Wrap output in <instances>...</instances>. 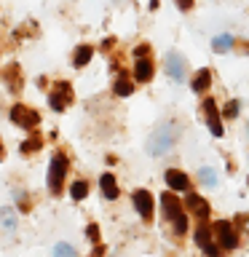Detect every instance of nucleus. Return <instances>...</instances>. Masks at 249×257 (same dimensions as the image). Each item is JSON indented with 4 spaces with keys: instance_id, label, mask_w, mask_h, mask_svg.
<instances>
[{
    "instance_id": "obj_1",
    "label": "nucleus",
    "mask_w": 249,
    "mask_h": 257,
    "mask_svg": "<svg viewBox=\"0 0 249 257\" xmlns=\"http://www.w3.org/2000/svg\"><path fill=\"white\" fill-rule=\"evenodd\" d=\"M177 140H180V128H177L174 123H164V126H158L156 132L150 134V140H148V153L150 156H166L169 150L177 145Z\"/></svg>"
},
{
    "instance_id": "obj_2",
    "label": "nucleus",
    "mask_w": 249,
    "mask_h": 257,
    "mask_svg": "<svg viewBox=\"0 0 249 257\" xmlns=\"http://www.w3.org/2000/svg\"><path fill=\"white\" fill-rule=\"evenodd\" d=\"M161 206H164V217H166V220L174 222L177 233L188 230V217H185V209H182L180 201H177L174 193H164V196H161Z\"/></svg>"
},
{
    "instance_id": "obj_3",
    "label": "nucleus",
    "mask_w": 249,
    "mask_h": 257,
    "mask_svg": "<svg viewBox=\"0 0 249 257\" xmlns=\"http://www.w3.org/2000/svg\"><path fill=\"white\" fill-rule=\"evenodd\" d=\"M67 156L64 153H56V156L51 158V166H48V190L56 193L59 196L62 193V185H64V177H67Z\"/></svg>"
},
{
    "instance_id": "obj_4",
    "label": "nucleus",
    "mask_w": 249,
    "mask_h": 257,
    "mask_svg": "<svg viewBox=\"0 0 249 257\" xmlns=\"http://www.w3.org/2000/svg\"><path fill=\"white\" fill-rule=\"evenodd\" d=\"M11 120L19 128H27V132H32L38 123H40V115L32 107H27V104H14L11 107Z\"/></svg>"
},
{
    "instance_id": "obj_5",
    "label": "nucleus",
    "mask_w": 249,
    "mask_h": 257,
    "mask_svg": "<svg viewBox=\"0 0 249 257\" xmlns=\"http://www.w3.org/2000/svg\"><path fill=\"white\" fill-rule=\"evenodd\" d=\"M212 233H214V228H209V222L201 220L196 225V244L206 252V257H220V249L212 244Z\"/></svg>"
},
{
    "instance_id": "obj_6",
    "label": "nucleus",
    "mask_w": 249,
    "mask_h": 257,
    "mask_svg": "<svg viewBox=\"0 0 249 257\" xmlns=\"http://www.w3.org/2000/svg\"><path fill=\"white\" fill-rule=\"evenodd\" d=\"M70 102H72V88H70V83H56V88L48 94V104H51L54 110L70 107Z\"/></svg>"
},
{
    "instance_id": "obj_7",
    "label": "nucleus",
    "mask_w": 249,
    "mask_h": 257,
    "mask_svg": "<svg viewBox=\"0 0 249 257\" xmlns=\"http://www.w3.org/2000/svg\"><path fill=\"white\" fill-rule=\"evenodd\" d=\"M214 233H217V241L225 246V249H236L238 246V236H236V230H233V225L230 222H214Z\"/></svg>"
},
{
    "instance_id": "obj_8",
    "label": "nucleus",
    "mask_w": 249,
    "mask_h": 257,
    "mask_svg": "<svg viewBox=\"0 0 249 257\" xmlns=\"http://www.w3.org/2000/svg\"><path fill=\"white\" fill-rule=\"evenodd\" d=\"M166 72H169L172 80H185V59H182V54H177V51L166 54Z\"/></svg>"
},
{
    "instance_id": "obj_9",
    "label": "nucleus",
    "mask_w": 249,
    "mask_h": 257,
    "mask_svg": "<svg viewBox=\"0 0 249 257\" xmlns=\"http://www.w3.org/2000/svg\"><path fill=\"white\" fill-rule=\"evenodd\" d=\"M204 115H206V123H209V132L214 137H222V123H220V110H217L214 99H206L204 102Z\"/></svg>"
},
{
    "instance_id": "obj_10",
    "label": "nucleus",
    "mask_w": 249,
    "mask_h": 257,
    "mask_svg": "<svg viewBox=\"0 0 249 257\" xmlns=\"http://www.w3.org/2000/svg\"><path fill=\"white\" fill-rule=\"evenodd\" d=\"M134 206L142 214V220H150L153 217V196L148 190H134Z\"/></svg>"
},
{
    "instance_id": "obj_11",
    "label": "nucleus",
    "mask_w": 249,
    "mask_h": 257,
    "mask_svg": "<svg viewBox=\"0 0 249 257\" xmlns=\"http://www.w3.org/2000/svg\"><path fill=\"white\" fill-rule=\"evenodd\" d=\"M166 185L172 190H188L190 188V180L182 172H177V169H169V172H166Z\"/></svg>"
},
{
    "instance_id": "obj_12",
    "label": "nucleus",
    "mask_w": 249,
    "mask_h": 257,
    "mask_svg": "<svg viewBox=\"0 0 249 257\" xmlns=\"http://www.w3.org/2000/svg\"><path fill=\"white\" fill-rule=\"evenodd\" d=\"M3 78H6V86L11 88V91H19V88H22V70H19V64H8Z\"/></svg>"
},
{
    "instance_id": "obj_13",
    "label": "nucleus",
    "mask_w": 249,
    "mask_h": 257,
    "mask_svg": "<svg viewBox=\"0 0 249 257\" xmlns=\"http://www.w3.org/2000/svg\"><path fill=\"white\" fill-rule=\"evenodd\" d=\"M134 78L140 80V83H148V80L153 78V62L148 59H140L134 64Z\"/></svg>"
},
{
    "instance_id": "obj_14",
    "label": "nucleus",
    "mask_w": 249,
    "mask_h": 257,
    "mask_svg": "<svg viewBox=\"0 0 249 257\" xmlns=\"http://www.w3.org/2000/svg\"><path fill=\"white\" fill-rule=\"evenodd\" d=\"M91 54H94L91 46H78L75 56H72V64H75V67H86V64L91 62Z\"/></svg>"
},
{
    "instance_id": "obj_15",
    "label": "nucleus",
    "mask_w": 249,
    "mask_h": 257,
    "mask_svg": "<svg viewBox=\"0 0 249 257\" xmlns=\"http://www.w3.org/2000/svg\"><path fill=\"white\" fill-rule=\"evenodd\" d=\"M99 188L104 193V198H118V185H115V180H112V174H102Z\"/></svg>"
},
{
    "instance_id": "obj_16",
    "label": "nucleus",
    "mask_w": 249,
    "mask_h": 257,
    "mask_svg": "<svg viewBox=\"0 0 249 257\" xmlns=\"http://www.w3.org/2000/svg\"><path fill=\"white\" fill-rule=\"evenodd\" d=\"M209 80H212V72H209L206 67L198 70V75L193 78V91H206V88H209Z\"/></svg>"
},
{
    "instance_id": "obj_17",
    "label": "nucleus",
    "mask_w": 249,
    "mask_h": 257,
    "mask_svg": "<svg viewBox=\"0 0 249 257\" xmlns=\"http://www.w3.org/2000/svg\"><path fill=\"white\" fill-rule=\"evenodd\" d=\"M230 46H233V38H230V35H217V38L212 40V48H214V51H220V54L230 51Z\"/></svg>"
},
{
    "instance_id": "obj_18",
    "label": "nucleus",
    "mask_w": 249,
    "mask_h": 257,
    "mask_svg": "<svg viewBox=\"0 0 249 257\" xmlns=\"http://www.w3.org/2000/svg\"><path fill=\"white\" fill-rule=\"evenodd\" d=\"M0 222L6 225V230H16V214H14V209H0Z\"/></svg>"
},
{
    "instance_id": "obj_19",
    "label": "nucleus",
    "mask_w": 249,
    "mask_h": 257,
    "mask_svg": "<svg viewBox=\"0 0 249 257\" xmlns=\"http://www.w3.org/2000/svg\"><path fill=\"white\" fill-rule=\"evenodd\" d=\"M40 145H43V140H40L38 134H32L30 140H24V142H22V153H24V156H30V153L40 150Z\"/></svg>"
},
{
    "instance_id": "obj_20",
    "label": "nucleus",
    "mask_w": 249,
    "mask_h": 257,
    "mask_svg": "<svg viewBox=\"0 0 249 257\" xmlns=\"http://www.w3.org/2000/svg\"><path fill=\"white\" fill-rule=\"evenodd\" d=\"M132 91H134L132 80H129L126 75H120V78H118V83H115V94H118V96H129Z\"/></svg>"
},
{
    "instance_id": "obj_21",
    "label": "nucleus",
    "mask_w": 249,
    "mask_h": 257,
    "mask_svg": "<svg viewBox=\"0 0 249 257\" xmlns=\"http://www.w3.org/2000/svg\"><path fill=\"white\" fill-rule=\"evenodd\" d=\"M70 193H72V198H75V201L86 198V193H88V182H86V180H78V182H72Z\"/></svg>"
},
{
    "instance_id": "obj_22",
    "label": "nucleus",
    "mask_w": 249,
    "mask_h": 257,
    "mask_svg": "<svg viewBox=\"0 0 249 257\" xmlns=\"http://www.w3.org/2000/svg\"><path fill=\"white\" fill-rule=\"evenodd\" d=\"M54 257H78V252H75V249H72L70 244H56Z\"/></svg>"
},
{
    "instance_id": "obj_23",
    "label": "nucleus",
    "mask_w": 249,
    "mask_h": 257,
    "mask_svg": "<svg viewBox=\"0 0 249 257\" xmlns=\"http://www.w3.org/2000/svg\"><path fill=\"white\" fill-rule=\"evenodd\" d=\"M198 180L204 182V185H209V188H212V185L217 182V177H214L212 169H201V172H198Z\"/></svg>"
},
{
    "instance_id": "obj_24",
    "label": "nucleus",
    "mask_w": 249,
    "mask_h": 257,
    "mask_svg": "<svg viewBox=\"0 0 249 257\" xmlns=\"http://www.w3.org/2000/svg\"><path fill=\"white\" fill-rule=\"evenodd\" d=\"M222 112H225V118H236V115H238V102H236V99H230L228 104H225V110H222Z\"/></svg>"
},
{
    "instance_id": "obj_25",
    "label": "nucleus",
    "mask_w": 249,
    "mask_h": 257,
    "mask_svg": "<svg viewBox=\"0 0 249 257\" xmlns=\"http://www.w3.org/2000/svg\"><path fill=\"white\" fill-rule=\"evenodd\" d=\"M86 236L91 238L94 244H99V225H94V222H91V225H88V228H86Z\"/></svg>"
},
{
    "instance_id": "obj_26",
    "label": "nucleus",
    "mask_w": 249,
    "mask_h": 257,
    "mask_svg": "<svg viewBox=\"0 0 249 257\" xmlns=\"http://www.w3.org/2000/svg\"><path fill=\"white\" fill-rule=\"evenodd\" d=\"M201 201H204V198H198V196H193V193H190V196H188V206L193 209V212H196V209H198V204H201Z\"/></svg>"
},
{
    "instance_id": "obj_27",
    "label": "nucleus",
    "mask_w": 249,
    "mask_h": 257,
    "mask_svg": "<svg viewBox=\"0 0 249 257\" xmlns=\"http://www.w3.org/2000/svg\"><path fill=\"white\" fill-rule=\"evenodd\" d=\"M148 51H150L148 46H137V48H134V56H137V59H145V56H148Z\"/></svg>"
},
{
    "instance_id": "obj_28",
    "label": "nucleus",
    "mask_w": 249,
    "mask_h": 257,
    "mask_svg": "<svg viewBox=\"0 0 249 257\" xmlns=\"http://www.w3.org/2000/svg\"><path fill=\"white\" fill-rule=\"evenodd\" d=\"M102 254H104V246L96 244V249H94V254H91V257H102Z\"/></svg>"
},
{
    "instance_id": "obj_29",
    "label": "nucleus",
    "mask_w": 249,
    "mask_h": 257,
    "mask_svg": "<svg viewBox=\"0 0 249 257\" xmlns=\"http://www.w3.org/2000/svg\"><path fill=\"white\" fill-rule=\"evenodd\" d=\"M190 3H193V0H180V6H182V8H190Z\"/></svg>"
},
{
    "instance_id": "obj_30",
    "label": "nucleus",
    "mask_w": 249,
    "mask_h": 257,
    "mask_svg": "<svg viewBox=\"0 0 249 257\" xmlns=\"http://www.w3.org/2000/svg\"><path fill=\"white\" fill-rule=\"evenodd\" d=\"M6 158V153H3V142H0V161H3Z\"/></svg>"
},
{
    "instance_id": "obj_31",
    "label": "nucleus",
    "mask_w": 249,
    "mask_h": 257,
    "mask_svg": "<svg viewBox=\"0 0 249 257\" xmlns=\"http://www.w3.org/2000/svg\"><path fill=\"white\" fill-rule=\"evenodd\" d=\"M246 137H249V126H246Z\"/></svg>"
}]
</instances>
